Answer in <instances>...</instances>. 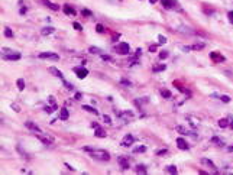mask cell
<instances>
[{"label": "cell", "mask_w": 233, "mask_h": 175, "mask_svg": "<svg viewBox=\"0 0 233 175\" xmlns=\"http://www.w3.org/2000/svg\"><path fill=\"white\" fill-rule=\"evenodd\" d=\"M1 58L4 61H17V59H20V54L15 52V51H10L7 48H3L1 49Z\"/></svg>", "instance_id": "1"}, {"label": "cell", "mask_w": 233, "mask_h": 175, "mask_svg": "<svg viewBox=\"0 0 233 175\" xmlns=\"http://www.w3.org/2000/svg\"><path fill=\"white\" fill-rule=\"evenodd\" d=\"M90 155H91L94 159H98V161H109L110 159L109 152H106V151H103V149H93V151L90 152Z\"/></svg>", "instance_id": "2"}, {"label": "cell", "mask_w": 233, "mask_h": 175, "mask_svg": "<svg viewBox=\"0 0 233 175\" xmlns=\"http://www.w3.org/2000/svg\"><path fill=\"white\" fill-rule=\"evenodd\" d=\"M116 51H117L119 54H122V55H126V54H129L130 47H129V44H126V42H120V44L116 47Z\"/></svg>", "instance_id": "3"}, {"label": "cell", "mask_w": 233, "mask_h": 175, "mask_svg": "<svg viewBox=\"0 0 233 175\" xmlns=\"http://www.w3.org/2000/svg\"><path fill=\"white\" fill-rule=\"evenodd\" d=\"M74 72L77 74V77L78 78H86L87 75H88V70L87 68H84V67H75L74 68Z\"/></svg>", "instance_id": "4"}, {"label": "cell", "mask_w": 233, "mask_h": 175, "mask_svg": "<svg viewBox=\"0 0 233 175\" xmlns=\"http://www.w3.org/2000/svg\"><path fill=\"white\" fill-rule=\"evenodd\" d=\"M39 58L41 59H52V61H58L60 59V57L57 54H54V52H42V54H39Z\"/></svg>", "instance_id": "5"}, {"label": "cell", "mask_w": 233, "mask_h": 175, "mask_svg": "<svg viewBox=\"0 0 233 175\" xmlns=\"http://www.w3.org/2000/svg\"><path fill=\"white\" fill-rule=\"evenodd\" d=\"M210 59L214 64H220V62H224L226 58L221 54H219V52H210Z\"/></svg>", "instance_id": "6"}, {"label": "cell", "mask_w": 233, "mask_h": 175, "mask_svg": "<svg viewBox=\"0 0 233 175\" xmlns=\"http://www.w3.org/2000/svg\"><path fill=\"white\" fill-rule=\"evenodd\" d=\"M133 142H135V138H133L132 135H126L123 139H122L120 145H122V146H124V148H129L130 145H133Z\"/></svg>", "instance_id": "7"}, {"label": "cell", "mask_w": 233, "mask_h": 175, "mask_svg": "<svg viewBox=\"0 0 233 175\" xmlns=\"http://www.w3.org/2000/svg\"><path fill=\"white\" fill-rule=\"evenodd\" d=\"M161 1H162V4H164L165 9H175V7H178V1H175V0H161Z\"/></svg>", "instance_id": "8"}, {"label": "cell", "mask_w": 233, "mask_h": 175, "mask_svg": "<svg viewBox=\"0 0 233 175\" xmlns=\"http://www.w3.org/2000/svg\"><path fill=\"white\" fill-rule=\"evenodd\" d=\"M25 126L28 127L29 130L35 132V133H41V127L38 126V125H35L33 122H25Z\"/></svg>", "instance_id": "9"}, {"label": "cell", "mask_w": 233, "mask_h": 175, "mask_svg": "<svg viewBox=\"0 0 233 175\" xmlns=\"http://www.w3.org/2000/svg\"><path fill=\"white\" fill-rule=\"evenodd\" d=\"M177 132H180V133H183V135H190V136H193V138H197V135H196L194 132L188 130V129L184 127V126H177Z\"/></svg>", "instance_id": "10"}, {"label": "cell", "mask_w": 233, "mask_h": 175, "mask_svg": "<svg viewBox=\"0 0 233 175\" xmlns=\"http://www.w3.org/2000/svg\"><path fill=\"white\" fill-rule=\"evenodd\" d=\"M49 74H52V75H55V77H58V78L64 80V74H62L61 71L58 70V68H55V67H49Z\"/></svg>", "instance_id": "11"}, {"label": "cell", "mask_w": 233, "mask_h": 175, "mask_svg": "<svg viewBox=\"0 0 233 175\" xmlns=\"http://www.w3.org/2000/svg\"><path fill=\"white\" fill-rule=\"evenodd\" d=\"M36 138L41 140V142H44L45 145H49V143H54V138H51V136H42V135H39V133H36Z\"/></svg>", "instance_id": "12"}, {"label": "cell", "mask_w": 233, "mask_h": 175, "mask_svg": "<svg viewBox=\"0 0 233 175\" xmlns=\"http://www.w3.org/2000/svg\"><path fill=\"white\" fill-rule=\"evenodd\" d=\"M177 146L180 148V149H183V151H187L188 148H190V145L185 142V139H183V138H178L177 139Z\"/></svg>", "instance_id": "13"}, {"label": "cell", "mask_w": 233, "mask_h": 175, "mask_svg": "<svg viewBox=\"0 0 233 175\" xmlns=\"http://www.w3.org/2000/svg\"><path fill=\"white\" fill-rule=\"evenodd\" d=\"M62 10H64V13H65V15H71V16L75 15V9H74L73 6H70V4H64Z\"/></svg>", "instance_id": "14"}, {"label": "cell", "mask_w": 233, "mask_h": 175, "mask_svg": "<svg viewBox=\"0 0 233 175\" xmlns=\"http://www.w3.org/2000/svg\"><path fill=\"white\" fill-rule=\"evenodd\" d=\"M119 165L122 166V169H127L129 168V161H127V158L126 156H119Z\"/></svg>", "instance_id": "15"}, {"label": "cell", "mask_w": 233, "mask_h": 175, "mask_svg": "<svg viewBox=\"0 0 233 175\" xmlns=\"http://www.w3.org/2000/svg\"><path fill=\"white\" fill-rule=\"evenodd\" d=\"M94 135H96L97 138H106V132H104V129H101L100 126L96 127V132H94Z\"/></svg>", "instance_id": "16"}, {"label": "cell", "mask_w": 233, "mask_h": 175, "mask_svg": "<svg viewBox=\"0 0 233 175\" xmlns=\"http://www.w3.org/2000/svg\"><path fill=\"white\" fill-rule=\"evenodd\" d=\"M44 1V4H47L49 9H52V10H60V6L58 4H55V3H52V1H49V0H42Z\"/></svg>", "instance_id": "17"}, {"label": "cell", "mask_w": 233, "mask_h": 175, "mask_svg": "<svg viewBox=\"0 0 233 175\" xmlns=\"http://www.w3.org/2000/svg\"><path fill=\"white\" fill-rule=\"evenodd\" d=\"M54 31H55V28H52V26H48V28H44V29L41 31V33H42L44 36H48V35L54 33Z\"/></svg>", "instance_id": "18"}, {"label": "cell", "mask_w": 233, "mask_h": 175, "mask_svg": "<svg viewBox=\"0 0 233 175\" xmlns=\"http://www.w3.org/2000/svg\"><path fill=\"white\" fill-rule=\"evenodd\" d=\"M68 116H70V114H68V110H67V109H61V110H60V119H61V120H67Z\"/></svg>", "instance_id": "19"}, {"label": "cell", "mask_w": 233, "mask_h": 175, "mask_svg": "<svg viewBox=\"0 0 233 175\" xmlns=\"http://www.w3.org/2000/svg\"><path fill=\"white\" fill-rule=\"evenodd\" d=\"M201 163H204V165H208L211 169H216V165H214V163H213L210 159H207V158H203V159H201Z\"/></svg>", "instance_id": "20"}, {"label": "cell", "mask_w": 233, "mask_h": 175, "mask_svg": "<svg viewBox=\"0 0 233 175\" xmlns=\"http://www.w3.org/2000/svg\"><path fill=\"white\" fill-rule=\"evenodd\" d=\"M83 110H87V111H90V113H93V114H96V116L98 114V111L96 110L94 107H91V106H87V104H84V106H83Z\"/></svg>", "instance_id": "21"}, {"label": "cell", "mask_w": 233, "mask_h": 175, "mask_svg": "<svg viewBox=\"0 0 233 175\" xmlns=\"http://www.w3.org/2000/svg\"><path fill=\"white\" fill-rule=\"evenodd\" d=\"M165 171H167V172H170V174H177V172H178L177 166H174V165H170V166H167V168H165Z\"/></svg>", "instance_id": "22"}, {"label": "cell", "mask_w": 233, "mask_h": 175, "mask_svg": "<svg viewBox=\"0 0 233 175\" xmlns=\"http://www.w3.org/2000/svg\"><path fill=\"white\" fill-rule=\"evenodd\" d=\"M90 52H91V54H97V55H101V54H103V51L97 47H90Z\"/></svg>", "instance_id": "23"}, {"label": "cell", "mask_w": 233, "mask_h": 175, "mask_svg": "<svg viewBox=\"0 0 233 175\" xmlns=\"http://www.w3.org/2000/svg\"><path fill=\"white\" fill-rule=\"evenodd\" d=\"M165 68H167L165 64H162V65H155V67H154V72H161V71H164Z\"/></svg>", "instance_id": "24"}, {"label": "cell", "mask_w": 233, "mask_h": 175, "mask_svg": "<svg viewBox=\"0 0 233 175\" xmlns=\"http://www.w3.org/2000/svg\"><path fill=\"white\" fill-rule=\"evenodd\" d=\"M219 126H220V127H227V126H229L227 119H220V120H219Z\"/></svg>", "instance_id": "25"}, {"label": "cell", "mask_w": 233, "mask_h": 175, "mask_svg": "<svg viewBox=\"0 0 233 175\" xmlns=\"http://www.w3.org/2000/svg\"><path fill=\"white\" fill-rule=\"evenodd\" d=\"M206 47L203 42H200V44H194L193 47H191V49H196V51H200V49H203V48Z\"/></svg>", "instance_id": "26"}, {"label": "cell", "mask_w": 233, "mask_h": 175, "mask_svg": "<svg viewBox=\"0 0 233 175\" xmlns=\"http://www.w3.org/2000/svg\"><path fill=\"white\" fill-rule=\"evenodd\" d=\"M211 143H216L217 146H223V145H224V142H223V140H220L219 138H211Z\"/></svg>", "instance_id": "27"}, {"label": "cell", "mask_w": 233, "mask_h": 175, "mask_svg": "<svg viewBox=\"0 0 233 175\" xmlns=\"http://www.w3.org/2000/svg\"><path fill=\"white\" fill-rule=\"evenodd\" d=\"M17 88H19L20 91L25 88V81H23V78H19V80H17Z\"/></svg>", "instance_id": "28"}, {"label": "cell", "mask_w": 233, "mask_h": 175, "mask_svg": "<svg viewBox=\"0 0 233 175\" xmlns=\"http://www.w3.org/2000/svg\"><path fill=\"white\" fill-rule=\"evenodd\" d=\"M168 55H170L168 51H161V52H159V59H167Z\"/></svg>", "instance_id": "29"}, {"label": "cell", "mask_w": 233, "mask_h": 175, "mask_svg": "<svg viewBox=\"0 0 233 175\" xmlns=\"http://www.w3.org/2000/svg\"><path fill=\"white\" fill-rule=\"evenodd\" d=\"M145 151H146V148H145V146H138V148H135V149H133V152H135V153H140V152L143 153Z\"/></svg>", "instance_id": "30"}, {"label": "cell", "mask_w": 233, "mask_h": 175, "mask_svg": "<svg viewBox=\"0 0 233 175\" xmlns=\"http://www.w3.org/2000/svg\"><path fill=\"white\" fill-rule=\"evenodd\" d=\"M161 94H162V97H165V98H171V91H170V90H162Z\"/></svg>", "instance_id": "31"}, {"label": "cell", "mask_w": 233, "mask_h": 175, "mask_svg": "<svg viewBox=\"0 0 233 175\" xmlns=\"http://www.w3.org/2000/svg\"><path fill=\"white\" fill-rule=\"evenodd\" d=\"M136 172H138V174H146V169H145V166L138 165V166H136Z\"/></svg>", "instance_id": "32"}, {"label": "cell", "mask_w": 233, "mask_h": 175, "mask_svg": "<svg viewBox=\"0 0 233 175\" xmlns=\"http://www.w3.org/2000/svg\"><path fill=\"white\" fill-rule=\"evenodd\" d=\"M4 35H6L7 38H12V36H13V32H12V29L6 28V29H4Z\"/></svg>", "instance_id": "33"}, {"label": "cell", "mask_w": 233, "mask_h": 175, "mask_svg": "<svg viewBox=\"0 0 233 175\" xmlns=\"http://www.w3.org/2000/svg\"><path fill=\"white\" fill-rule=\"evenodd\" d=\"M81 15H83V16H91L93 13H91L88 9H83V10H81Z\"/></svg>", "instance_id": "34"}, {"label": "cell", "mask_w": 233, "mask_h": 175, "mask_svg": "<svg viewBox=\"0 0 233 175\" xmlns=\"http://www.w3.org/2000/svg\"><path fill=\"white\" fill-rule=\"evenodd\" d=\"M96 31L98 32V33H103V32H104V28H103V25H97V26H96Z\"/></svg>", "instance_id": "35"}, {"label": "cell", "mask_w": 233, "mask_h": 175, "mask_svg": "<svg viewBox=\"0 0 233 175\" xmlns=\"http://www.w3.org/2000/svg\"><path fill=\"white\" fill-rule=\"evenodd\" d=\"M158 39H159V44H165V42H167V38H165L164 35H159Z\"/></svg>", "instance_id": "36"}, {"label": "cell", "mask_w": 233, "mask_h": 175, "mask_svg": "<svg viewBox=\"0 0 233 175\" xmlns=\"http://www.w3.org/2000/svg\"><path fill=\"white\" fill-rule=\"evenodd\" d=\"M220 100H221V101H224V103H229V101H230V97H229V95H221V97H220Z\"/></svg>", "instance_id": "37"}, {"label": "cell", "mask_w": 233, "mask_h": 175, "mask_svg": "<svg viewBox=\"0 0 233 175\" xmlns=\"http://www.w3.org/2000/svg\"><path fill=\"white\" fill-rule=\"evenodd\" d=\"M103 119H104V122H106L107 125H111V119H110V116L104 114V116H103Z\"/></svg>", "instance_id": "38"}, {"label": "cell", "mask_w": 233, "mask_h": 175, "mask_svg": "<svg viewBox=\"0 0 233 175\" xmlns=\"http://www.w3.org/2000/svg\"><path fill=\"white\" fill-rule=\"evenodd\" d=\"M101 58L104 59V61H113V58L109 57V55H104V54H101Z\"/></svg>", "instance_id": "39"}, {"label": "cell", "mask_w": 233, "mask_h": 175, "mask_svg": "<svg viewBox=\"0 0 233 175\" xmlns=\"http://www.w3.org/2000/svg\"><path fill=\"white\" fill-rule=\"evenodd\" d=\"M73 25H74V28H75V29H77V31H81V29H83V26H81V25H80V23H78V22H74V23H73Z\"/></svg>", "instance_id": "40"}, {"label": "cell", "mask_w": 233, "mask_h": 175, "mask_svg": "<svg viewBox=\"0 0 233 175\" xmlns=\"http://www.w3.org/2000/svg\"><path fill=\"white\" fill-rule=\"evenodd\" d=\"M227 17H229V20H230V23H233V10H232V12H229V13H227Z\"/></svg>", "instance_id": "41"}, {"label": "cell", "mask_w": 233, "mask_h": 175, "mask_svg": "<svg viewBox=\"0 0 233 175\" xmlns=\"http://www.w3.org/2000/svg\"><path fill=\"white\" fill-rule=\"evenodd\" d=\"M10 107H12V109H13L15 111H20V109H19V106H17V104H12Z\"/></svg>", "instance_id": "42"}, {"label": "cell", "mask_w": 233, "mask_h": 175, "mask_svg": "<svg viewBox=\"0 0 233 175\" xmlns=\"http://www.w3.org/2000/svg\"><path fill=\"white\" fill-rule=\"evenodd\" d=\"M64 84H65V87H67L68 90H73V85H71L70 82H67V81H64Z\"/></svg>", "instance_id": "43"}, {"label": "cell", "mask_w": 233, "mask_h": 175, "mask_svg": "<svg viewBox=\"0 0 233 175\" xmlns=\"http://www.w3.org/2000/svg\"><path fill=\"white\" fill-rule=\"evenodd\" d=\"M120 82L124 85H130V81H127V80H120Z\"/></svg>", "instance_id": "44"}, {"label": "cell", "mask_w": 233, "mask_h": 175, "mask_svg": "<svg viewBox=\"0 0 233 175\" xmlns=\"http://www.w3.org/2000/svg\"><path fill=\"white\" fill-rule=\"evenodd\" d=\"M167 152H168V149H162V151H158V155H164Z\"/></svg>", "instance_id": "45"}, {"label": "cell", "mask_w": 233, "mask_h": 175, "mask_svg": "<svg viewBox=\"0 0 233 175\" xmlns=\"http://www.w3.org/2000/svg\"><path fill=\"white\" fill-rule=\"evenodd\" d=\"M149 51H151V52H155V51H156V45H151V47H149Z\"/></svg>", "instance_id": "46"}, {"label": "cell", "mask_w": 233, "mask_h": 175, "mask_svg": "<svg viewBox=\"0 0 233 175\" xmlns=\"http://www.w3.org/2000/svg\"><path fill=\"white\" fill-rule=\"evenodd\" d=\"M80 98H81V94H80V93H77V94H75V100H80Z\"/></svg>", "instance_id": "47"}]
</instances>
